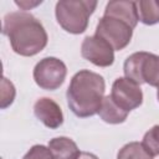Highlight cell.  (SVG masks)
<instances>
[{"label":"cell","instance_id":"6da1fadb","mask_svg":"<svg viewBox=\"0 0 159 159\" xmlns=\"http://www.w3.org/2000/svg\"><path fill=\"white\" fill-rule=\"evenodd\" d=\"M2 34L20 56H35L47 45V32L40 20L26 11H14L4 17Z\"/></svg>","mask_w":159,"mask_h":159},{"label":"cell","instance_id":"7a4b0ae2","mask_svg":"<svg viewBox=\"0 0 159 159\" xmlns=\"http://www.w3.org/2000/svg\"><path fill=\"white\" fill-rule=\"evenodd\" d=\"M104 91L106 83L101 75L89 70H81L71 78L66 92L67 104L77 117H92L101 108Z\"/></svg>","mask_w":159,"mask_h":159},{"label":"cell","instance_id":"3957f363","mask_svg":"<svg viewBox=\"0 0 159 159\" xmlns=\"http://www.w3.org/2000/svg\"><path fill=\"white\" fill-rule=\"evenodd\" d=\"M96 6L97 1L92 0H60L55 10L57 22L70 34H82L87 30L89 16Z\"/></svg>","mask_w":159,"mask_h":159},{"label":"cell","instance_id":"277c9868","mask_svg":"<svg viewBox=\"0 0 159 159\" xmlns=\"http://www.w3.org/2000/svg\"><path fill=\"white\" fill-rule=\"evenodd\" d=\"M124 76L137 84L147 83L159 88V56L149 52H134L124 62Z\"/></svg>","mask_w":159,"mask_h":159},{"label":"cell","instance_id":"5b68a950","mask_svg":"<svg viewBox=\"0 0 159 159\" xmlns=\"http://www.w3.org/2000/svg\"><path fill=\"white\" fill-rule=\"evenodd\" d=\"M66 75V65L56 57H45L40 60L34 68V80L36 84L47 91H55L61 87Z\"/></svg>","mask_w":159,"mask_h":159},{"label":"cell","instance_id":"8992f818","mask_svg":"<svg viewBox=\"0 0 159 159\" xmlns=\"http://www.w3.org/2000/svg\"><path fill=\"white\" fill-rule=\"evenodd\" d=\"M94 35L108 42L114 51H119L128 46V43L130 42L133 36V29L123 20L103 15L97 24Z\"/></svg>","mask_w":159,"mask_h":159},{"label":"cell","instance_id":"52a82bcc","mask_svg":"<svg viewBox=\"0 0 159 159\" xmlns=\"http://www.w3.org/2000/svg\"><path fill=\"white\" fill-rule=\"evenodd\" d=\"M111 97L127 112L138 108L143 103V92L140 86L127 77H119L113 82Z\"/></svg>","mask_w":159,"mask_h":159},{"label":"cell","instance_id":"ba28073f","mask_svg":"<svg viewBox=\"0 0 159 159\" xmlns=\"http://www.w3.org/2000/svg\"><path fill=\"white\" fill-rule=\"evenodd\" d=\"M81 55L98 67H108L114 62L113 47L97 35L84 37L81 45Z\"/></svg>","mask_w":159,"mask_h":159},{"label":"cell","instance_id":"9c48e42d","mask_svg":"<svg viewBox=\"0 0 159 159\" xmlns=\"http://www.w3.org/2000/svg\"><path fill=\"white\" fill-rule=\"evenodd\" d=\"M34 113L36 118L50 129H56L63 123V113L61 107L48 97L39 98L35 102Z\"/></svg>","mask_w":159,"mask_h":159},{"label":"cell","instance_id":"30bf717a","mask_svg":"<svg viewBox=\"0 0 159 159\" xmlns=\"http://www.w3.org/2000/svg\"><path fill=\"white\" fill-rule=\"evenodd\" d=\"M104 16H112L127 22L132 29H134L139 21L138 4L135 1L127 0H114L106 5Z\"/></svg>","mask_w":159,"mask_h":159},{"label":"cell","instance_id":"8fae6325","mask_svg":"<svg viewBox=\"0 0 159 159\" xmlns=\"http://www.w3.org/2000/svg\"><path fill=\"white\" fill-rule=\"evenodd\" d=\"M48 149L53 159H77L80 149L77 144L67 137H57L48 142Z\"/></svg>","mask_w":159,"mask_h":159},{"label":"cell","instance_id":"7c38bea8","mask_svg":"<svg viewBox=\"0 0 159 159\" xmlns=\"http://www.w3.org/2000/svg\"><path fill=\"white\" fill-rule=\"evenodd\" d=\"M128 113L129 112L122 109L112 99L111 96H106L103 98L102 104H101V108L98 111V114H99L101 119L104 120L106 123H109V124H119V123H123L127 119Z\"/></svg>","mask_w":159,"mask_h":159},{"label":"cell","instance_id":"4fadbf2b","mask_svg":"<svg viewBox=\"0 0 159 159\" xmlns=\"http://www.w3.org/2000/svg\"><path fill=\"white\" fill-rule=\"evenodd\" d=\"M137 4L139 21L144 25H155L159 22V0H140Z\"/></svg>","mask_w":159,"mask_h":159},{"label":"cell","instance_id":"5bb4252c","mask_svg":"<svg viewBox=\"0 0 159 159\" xmlns=\"http://www.w3.org/2000/svg\"><path fill=\"white\" fill-rule=\"evenodd\" d=\"M117 159H153L147 149L139 142H130L119 149Z\"/></svg>","mask_w":159,"mask_h":159},{"label":"cell","instance_id":"9a60e30c","mask_svg":"<svg viewBox=\"0 0 159 159\" xmlns=\"http://www.w3.org/2000/svg\"><path fill=\"white\" fill-rule=\"evenodd\" d=\"M142 144L150 155H159V125L152 127L144 134Z\"/></svg>","mask_w":159,"mask_h":159},{"label":"cell","instance_id":"2e32d148","mask_svg":"<svg viewBox=\"0 0 159 159\" xmlns=\"http://www.w3.org/2000/svg\"><path fill=\"white\" fill-rule=\"evenodd\" d=\"M15 94H16V91H15L14 84L4 76L2 80H1V99H0L1 109L7 108L14 102Z\"/></svg>","mask_w":159,"mask_h":159},{"label":"cell","instance_id":"e0dca14e","mask_svg":"<svg viewBox=\"0 0 159 159\" xmlns=\"http://www.w3.org/2000/svg\"><path fill=\"white\" fill-rule=\"evenodd\" d=\"M24 159H53L48 147L42 144H36L24 155Z\"/></svg>","mask_w":159,"mask_h":159},{"label":"cell","instance_id":"ac0fdd59","mask_svg":"<svg viewBox=\"0 0 159 159\" xmlns=\"http://www.w3.org/2000/svg\"><path fill=\"white\" fill-rule=\"evenodd\" d=\"M42 1L40 0V1H26V0H21V1H15V4L22 10V11H26V10H30V9H32V7H35V6H37V5H40Z\"/></svg>","mask_w":159,"mask_h":159},{"label":"cell","instance_id":"d6986e66","mask_svg":"<svg viewBox=\"0 0 159 159\" xmlns=\"http://www.w3.org/2000/svg\"><path fill=\"white\" fill-rule=\"evenodd\" d=\"M77 159H98V157L92 153H88V152H81Z\"/></svg>","mask_w":159,"mask_h":159},{"label":"cell","instance_id":"ffe728a7","mask_svg":"<svg viewBox=\"0 0 159 159\" xmlns=\"http://www.w3.org/2000/svg\"><path fill=\"white\" fill-rule=\"evenodd\" d=\"M157 98H158V101H159V88H158V92H157Z\"/></svg>","mask_w":159,"mask_h":159}]
</instances>
